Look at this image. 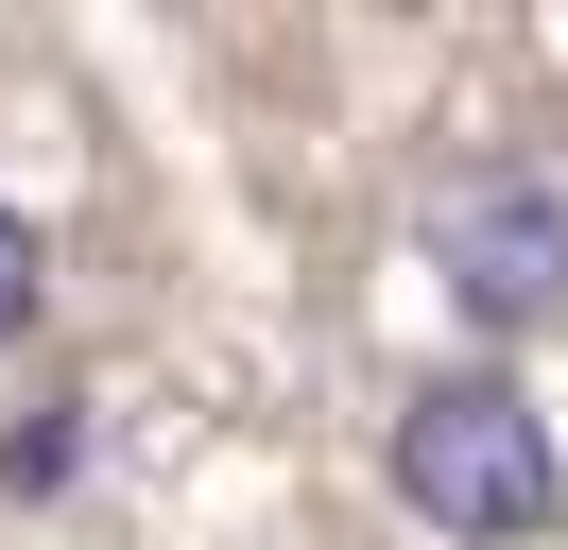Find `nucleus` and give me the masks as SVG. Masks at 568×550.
<instances>
[{"label": "nucleus", "mask_w": 568, "mask_h": 550, "mask_svg": "<svg viewBox=\"0 0 568 550\" xmlns=\"http://www.w3.org/2000/svg\"><path fill=\"white\" fill-rule=\"evenodd\" d=\"M396 499H414L430 533H465V550H517V533H551V516H568L551 412H534L499 361L414 378V396H396Z\"/></svg>", "instance_id": "obj_1"}, {"label": "nucleus", "mask_w": 568, "mask_h": 550, "mask_svg": "<svg viewBox=\"0 0 568 550\" xmlns=\"http://www.w3.org/2000/svg\"><path fill=\"white\" fill-rule=\"evenodd\" d=\"M430 275H448V309L465 327H551L568 309V172H534V155H465L448 190H430Z\"/></svg>", "instance_id": "obj_2"}, {"label": "nucleus", "mask_w": 568, "mask_h": 550, "mask_svg": "<svg viewBox=\"0 0 568 550\" xmlns=\"http://www.w3.org/2000/svg\"><path fill=\"white\" fill-rule=\"evenodd\" d=\"M36 309H52V241L18 224V206H0V361L36 344Z\"/></svg>", "instance_id": "obj_3"}]
</instances>
